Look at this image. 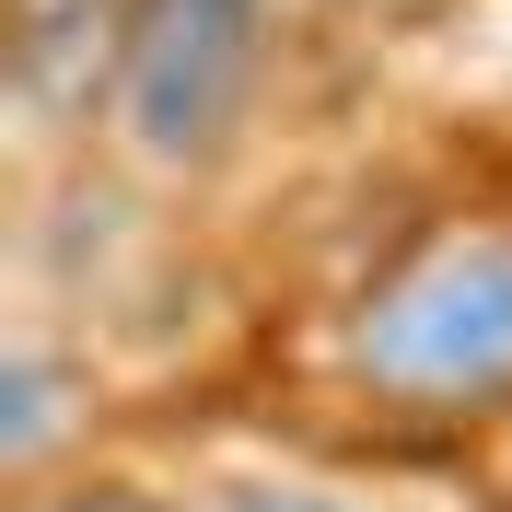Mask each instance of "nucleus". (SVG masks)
Wrapping results in <instances>:
<instances>
[{"mask_svg":"<svg viewBox=\"0 0 512 512\" xmlns=\"http://www.w3.org/2000/svg\"><path fill=\"white\" fill-rule=\"evenodd\" d=\"M350 361L384 396H419V408L501 396L512 384V233H443V245H419L361 303Z\"/></svg>","mask_w":512,"mask_h":512,"instance_id":"1","label":"nucleus"},{"mask_svg":"<svg viewBox=\"0 0 512 512\" xmlns=\"http://www.w3.org/2000/svg\"><path fill=\"white\" fill-rule=\"evenodd\" d=\"M268 70V0H128L117 12V140L152 175H187L245 128Z\"/></svg>","mask_w":512,"mask_h":512,"instance_id":"2","label":"nucleus"},{"mask_svg":"<svg viewBox=\"0 0 512 512\" xmlns=\"http://www.w3.org/2000/svg\"><path fill=\"white\" fill-rule=\"evenodd\" d=\"M105 47V0H24V105H59Z\"/></svg>","mask_w":512,"mask_h":512,"instance_id":"3","label":"nucleus"},{"mask_svg":"<svg viewBox=\"0 0 512 512\" xmlns=\"http://www.w3.org/2000/svg\"><path fill=\"white\" fill-rule=\"evenodd\" d=\"M59 373H47V350H35V338H24V350H12V419H0V454H12V466H35V454H47V443H59Z\"/></svg>","mask_w":512,"mask_h":512,"instance_id":"4","label":"nucleus"},{"mask_svg":"<svg viewBox=\"0 0 512 512\" xmlns=\"http://www.w3.org/2000/svg\"><path fill=\"white\" fill-rule=\"evenodd\" d=\"M210 512H361V501H326V489H222Z\"/></svg>","mask_w":512,"mask_h":512,"instance_id":"5","label":"nucleus"},{"mask_svg":"<svg viewBox=\"0 0 512 512\" xmlns=\"http://www.w3.org/2000/svg\"><path fill=\"white\" fill-rule=\"evenodd\" d=\"M59 512H140V501H59Z\"/></svg>","mask_w":512,"mask_h":512,"instance_id":"6","label":"nucleus"}]
</instances>
